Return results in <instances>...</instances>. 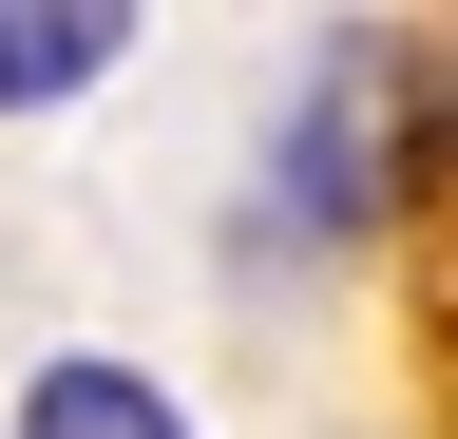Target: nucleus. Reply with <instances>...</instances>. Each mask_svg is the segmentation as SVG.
Instances as JSON below:
<instances>
[{
	"label": "nucleus",
	"instance_id": "f257e3e1",
	"mask_svg": "<svg viewBox=\"0 0 458 439\" xmlns=\"http://www.w3.org/2000/svg\"><path fill=\"white\" fill-rule=\"evenodd\" d=\"M114 0H0V115H38V96H96L114 77Z\"/></svg>",
	"mask_w": 458,
	"mask_h": 439
},
{
	"label": "nucleus",
	"instance_id": "f03ea898",
	"mask_svg": "<svg viewBox=\"0 0 458 439\" xmlns=\"http://www.w3.org/2000/svg\"><path fill=\"white\" fill-rule=\"evenodd\" d=\"M20 439H191V420H172L134 363H38L20 382Z\"/></svg>",
	"mask_w": 458,
	"mask_h": 439
}]
</instances>
